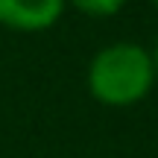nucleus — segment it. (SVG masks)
Segmentation results:
<instances>
[{"instance_id": "f257e3e1", "label": "nucleus", "mask_w": 158, "mask_h": 158, "mask_svg": "<svg viewBox=\"0 0 158 158\" xmlns=\"http://www.w3.org/2000/svg\"><path fill=\"white\" fill-rule=\"evenodd\" d=\"M155 85L152 53L132 41L108 44L88 64V91L97 102L126 108L141 102Z\"/></svg>"}, {"instance_id": "f03ea898", "label": "nucleus", "mask_w": 158, "mask_h": 158, "mask_svg": "<svg viewBox=\"0 0 158 158\" xmlns=\"http://www.w3.org/2000/svg\"><path fill=\"white\" fill-rule=\"evenodd\" d=\"M64 0H0V27L15 32H44L64 15Z\"/></svg>"}, {"instance_id": "7ed1b4c3", "label": "nucleus", "mask_w": 158, "mask_h": 158, "mask_svg": "<svg viewBox=\"0 0 158 158\" xmlns=\"http://www.w3.org/2000/svg\"><path fill=\"white\" fill-rule=\"evenodd\" d=\"M64 3H70L76 12L88 18H111L126 6V0H64Z\"/></svg>"}, {"instance_id": "20e7f679", "label": "nucleus", "mask_w": 158, "mask_h": 158, "mask_svg": "<svg viewBox=\"0 0 158 158\" xmlns=\"http://www.w3.org/2000/svg\"><path fill=\"white\" fill-rule=\"evenodd\" d=\"M149 53H152V64H155V82H158V38H155V47H152Z\"/></svg>"}, {"instance_id": "39448f33", "label": "nucleus", "mask_w": 158, "mask_h": 158, "mask_svg": "<svg viewBox=\"0 0 158 158\" xmlns=\"http://www.w3.org/2000/svg\"><path fill=\"white\" fill-rule=\"evenodd\" d=\"M149 3H152V9H155V12H158V0H149Z\"/></svg>"}]
</instances>
